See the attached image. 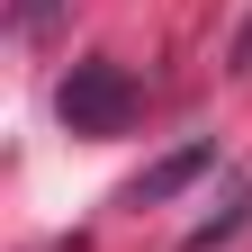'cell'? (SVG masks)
<instances>
[{"label": "cell", "mask_w": 252, "mask_h": 252, "mask_svg": "<svg viewBox=\"0 0 252 252\" xmlns=\"http://www.w3.org/2000/svg\"><path fill=\"white\" fill-rule=\"evenodd\" d=\"M135 108H144V90H135V72L108 63V54H81L72 72L54 81V117L72 126V135H126Z\"/></svg>", "instance_id": "6da1fadb"}, {"label": "cell", "mask_w": 252, "mask_h": 252, "mask_svg": "<svg viewBox=\"0 0 252 252\" xmlns=\"http://www.w3.org/2000/svg\"><path fill=\"white\" fill-rule=\"evenodd\" d=\"M207 171H216V135L162 153V162H144L135 180H126V207H162V198H180V189H189V180H207Z\"/></svg>", "instance_id": "7a4b0ae2"}, {"label": "cell", "mask_w": 252, "mask_h": 252, "mask_svg": "<svg viewBox=\"0 0 252 252\" xmlns=\"http://www.w3.org/2000/svg\"><path fill=\"white\" fill-rule=\"evenodd\" d=\"M54 18H63V0H9V27H18V36H45Z\"/></svg>", "instance_id": "3957f363"}, {"label": "cell", "mask_w": 252, "mask_h": 252, "mask_svg": "<svg viewBox=\"0 0 252 252\" xmlns=\"http://www.w3.org/2000/svg\"><path fill=\"white\" fill-rule=\"evenodd\" d=\"M225 63H234V81H252V18L234 27V54H225Z\"/></svg>", "instance_id": "277c9868"}]
</instances>
